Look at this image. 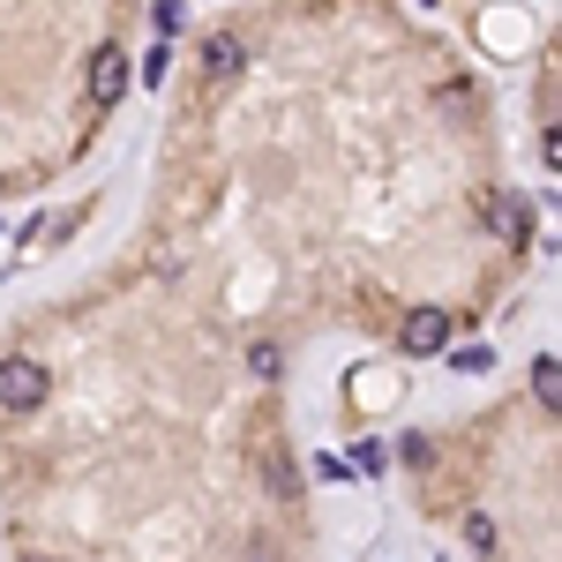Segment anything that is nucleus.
I'll return each instance as SVG.
<instances>
[{
	"label": "nucleus",
	"instance_id": "obj_2",
	"mask_svg": "<svg viewBox=\"0 0 562 562\" xmlns=\"http://www.w3.org/2000/svg\"><path fill=\"white\" fill-rule=\"evenodd\" d=\"M405 352H413V360L450 352V315H442V307H413V315H405Z\"/></svg>",
	"mask_w": 562,
	"mask_h": 562
},
{
	"label": "nucleus",
	"instance_id": "obj_4",
	"mask_svg": "<svg viewBox=\"0 0 562 562\" xmlns=\"http://www.w3.org/2000/svg\"><path fill=\"white\" fill-rule=\"evenodd\" d=\"M487 217H495L503 240H532V203H525L518 188H495V195H487Z\"/></svg>",
	"mask_w": 562,
	"mask_h": 562
},
{
	"label": "nucleus",
	"instance_id": "obj_3",
	"mask_svg": "<svg viewBox=\"0 0 562 562\" xmlns=\"http://www.w3.org/2000/svg\"><path fill=\"white\" fill-rule=\"evenodd\" d=\"M90 98H98V105H121V98H128V53H121V45H98V60H90Z\"/></svg>",
	"mask_w": 562,
	"mask_h": 562
},
{
	"label": "nucleus",
	"instance_id": "obj_5",
	"mask_svg": "<svg viewBox=\"0 0 562 562\" xmlns=\"http://www.w3.org/2000/svg\"><path fill=\"white\" fill-rule=\"evenodd\" d=\"M240 60H248V53H240V38H233V31H217V38L203 45V68H211V76H233Z\"/></svg>",
	"mask_w": 562,
	"mask_h": 562
},
{
	"label": "nucleus",
	"instance_id": "obj_8",
	"mask_svg": "<svg viewBox=\"0 0 562 562\" xmlns=\"http://www.w3.org/2000/svg\"><path fill=\"white\" fill-rule=\"evenodd\" d=\"M352 473H383V442H360L352 450Z\"/></svg>",
	"mask_w": 562,
	"mask_h": 562
},
{
	"label": "nucleus",
	"instance_id": "obj_9",
	"mask_svg": "<svg viewBox=\"0 0 562 562\" xmlns=\"http://www.w3.org/2000/svg\"><path fill=\"white\" fill-rule=\"evenodd\" d=\"M180 15H188V0H158V31H166V38L180 31Z\"/></svg>",
	"mask_w": 562,
	"mask_h": 562
},
{
	"label": "nucleus",
	"instance_id": "obj_1",
	"mask_svg": "<svg viewBox=\"0 0 562 562\" xmlns=\"http://www.w3.org/2000/svg\"><path fill=\"white\" fill-rule=\"evenodd\" d=\"M45 397H53V375H45L38 360L8 352V360H0V405H8V413H38Z\"/></svg>",
	"mask_w": 562,
	"mask_h": 562
},
{
	"label": "nucleus",
	"instance_id": "obj_6",
	"mask_svg": "<svg viewBox=\"0 0 562 562\" xmlns=\"http://www.w3.org/2000/svg\"><path fill=\"white\" fill-rule=\"evenodd\" d=\"M532 397H540V405H555V397H562V368H555V352H540V360H532Z\"/></svg>",
	"mask_w": 562,
	"mask_h": 562
},
{
	"label": "nucleus",
	"instance_id": "obj_7",
	"mask_svg": "<svg viewBox=\"0 0 562 562\" xmlns=\"http://www.w3.org/2000/svg\"><path fill=\"white\" fill-rule=\"evenodd\" d=\"M450 368H458V375H473V368H487V346H458V352H450Z\"/></svg>",
	"mask_w": 562,
	"mask_h": 562
},
{
	"label": "nucleus",
	"instance_id": "obj_10",
	"mask_svg": "<svg viewBox=\"0 0 562 562\" xmlns=\"http://www.w3.org/2000/svg\"><path fill=\"white\" fill-rule=\"evenodd\" d=\"M23 562H45V555H23Z\"/></svg>",
	"mask_w": 562,
	"mask_h": 562
}]
</instances>
